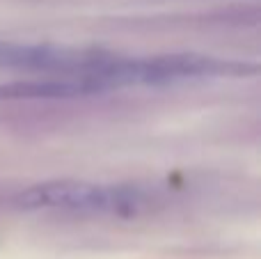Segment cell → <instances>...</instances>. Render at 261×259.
Returning <instances> with one entry per match:
<instances>
[{
	"label": "cell",
	"instance_id": "cell-2",
	"mask_svg": "<svg viewBox=\"0 0 261 259\" xmlns=\"http://www.w3.org/2000/svg\"><path fill=\"white\" fill-rule=\"evenodd\" d=\"M153 195L130 184H87V182H46L21 191L14 204L23 209H64L92 214L133 216L147 211Z\"/></svg>",
	"mask_w": 261,
	"mask_h": 259
},
{
	"label": "cell",
	"instance_id": "cell-3",
	"mask_svg": "<svg viewBox=\"0 0 261 259\" xmlns=\"http://www.w3.org/2000/svg\"><path fill=\"white\" fill-rule=\"evenodd\" d=\"M108 53L94 48H67L55 44H21V41L0 39V67L18 71L46 73V76L83 78L96 85L101 92L106 87L99 83Z\"/></svg>",
	"mask_w": 261,
	"mask_h": 259
},
{
	"label": "cell",
	"instance_id": "cell-1",
	"mask_svg": "<svg viewBox=\"0 0 261 259\" xmlns=\"http://www.w3.org/2000/svg\"><path fill=\"white\" fill-rule=\"evenodd\" d=\"M245 73H257V64L197 53L149 55V58H128L113 53L103 69V83L108 90H113L124 85H167L193 78H222L245 76Z\"/></svg>",
	"mask_w": 261,
	"mask_h": 259
},
{
	"label": "cell",
	"instance_id": "cell-4",
	"mask_svg": "<svg viewBox=\"0 0 261 259\" xmlns=\"http://www.w3.org/2000/svg\"><path fill=\"white\" fill-rule=\"evenodd\" d=\"M99 87L83 78L48 76L35 81H14L0 85V101H25V99H73V96L99 94Z\"/></svg>",
	"mask_w": 261,
	"mask_h": 259
}]
</instances>
